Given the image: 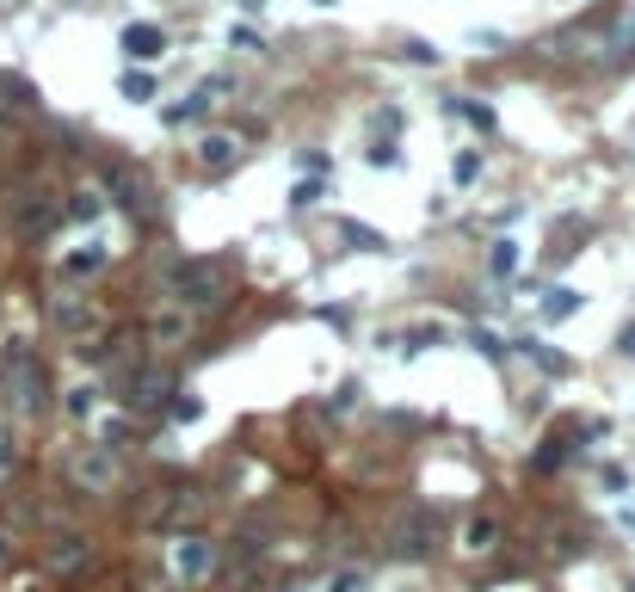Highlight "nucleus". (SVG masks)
I'll return each mask as SVG.
<instances>
[{
	"label": "nucleus",
	"mask_w": 635,
	"mask_h": 592,
	"mask_svg": "<svg viewBox=\"0 0 635 592\" xmlns=\"http://www.w3.org/2000/svg\"><path fill=\"white\" fill-rule=\"evenodd\" d=\"M167 290H173L179 309H216L229 290H235V266L229 259H179L173 278H167Z\"/></svg>",
	"instance_id": "f257e3e1"
},
{
	"label": "nucleus",
	"mask_w": 635,
	"mask_h": 592,
	"mask_svg": "<svg viewBox=\"0 0 635 592\" xmlns=\"http://www.w3.org/2000/svg\"><path fill=\"white\" fill-rule=\"evenodd\" d=\"M198 519H204V493L198 488H161L142 500V524H154V531H185Z\"/></svg>",
	"instance_id": "f03ea898"
},
{
	"label": "nucleus",
	"mask_w": 635,
	"mask_h": 592,
	"mask_svg": "<svg viewBox=\"0 0 635 592\" xmlns=\"http://www.w3.org/2000/svg\"><path fill=\"white\" fill-rule=\"evenodd\" d=\"M432 512L425 506H407V512H395V524H388V537H383V550L395 561H425L432 556Z\"/></svg>",
	"instance_id": "7ed1b4c3"
},
{
	"label": "nucleus",
	"mask_w": 635,
	"mask_h": 592,
	"mask_svg": "<svg viewBox=\"0 0 635 592\" xmlns=\"http://www.w3.org/2000/svg\"><path fill=\"white\" fill-rule=\"evenodd\" d=\"M117 445H80V451L69 456V482L74 488H87V493H111L117 488Z\"/></svg>",
	"instance_id": "20e7f679"
},
{
	"label": "nucleus",
	"mask_w": 635,
	"mask_h": 592,
	"mask_svg": "<svg viewBox=\"0 0 635 592\" xmlns=\"http://www.w3.org/2000/svg\"><path fill=\"white\" fill-rule=\"evenodd\" d=\"M179 389H173V371H161V364H136L130 377H124V401L136 408V414H154V408H167Z\"/></svg>",
	"instance_id": "39448f33"
},
{
	"label": "nucleus",
	"mask_w": 635,
	"mask_h": 592,
	"mask_svg": "<svg viewBox=\"0 0 635 592\" xmlns=\"http://www.w3.org/2000/svg\"><path fill=\"white\" fill-rule=\"evenodd\" d=\"M50 222H56V198H50L43 185L13 192V229H19V235H43Z\"/></svg>",
	"instance_id": "423d86ee"
},
{
	"label": "nucleus",
	"mask_w": 635,
	"mask_h": 592,
	"mask_svg": "<svg viewBox=\"0 0 635 592\" xmlns=\"http://www.w3.org/2000/svg\"><path fill=\"white\" fill-rule=\"evenodd\" d=\"M13 389H19V408L43 414L50 408V383H43V364H32L25 352H13Z\"/></svg>",
	"instance_id": "0eeeda50"
},
{
	"label": "nucleus",
	"mask_w": 635,
	"mask_h": 592,
	"mask_svg": "<svg viewBox=\"0 0 635 592\" xmlns=\"http://www.w3.org/2000/svg\"><path fill=\"white\" fill-rule=\"evenodd\" d=\"M50 321H56L62 334H74V340H87V334L99 327V309H93L87 296H56V303H50Z\"/></svg>",
	"instance_id": "6e6552de"
},
{
	"label": "nucleus",
	"mask_w": 635,
	"mask_h": 592,
	"mask_svg": "<svg viewBox=\"0 0 635 592\" xmlns=\"http://www.w3.org/2000/svg\"><path fill=\"white\" fill-rule=\"evenodd\" d=\"M106 185L117 192V204L130 210V216H142V222L154 216V198H148V185H142V179L130 174V167H106Z\"/></svg>",
	"instance_id": "1a4fd4ad"
},
{
	"label": "nucleus",
	"mask_w": 635,
	"mask_h": 592,
	"mask_svg": "<svg viewBox=\"0 0 635 592\" xmlns=\"http://www.w3.org/2000/svg\"><path fill=\"white\" fill-rule=\"evenodd\" d=\"M173 574H179V580H204V574H210V543L179 531V543H173Z\"/></svg>",
	"instance_id": "9d476101"
},
{
	"label": "nucleus",
	"mask_w": 635,
	"mask_h": 592,
	"mask_svg": "<svg viewBox=\"0 0 635 592\" xmlns=\"http://www.w3.org/2000/svg\"><path fill=\"white\" fill-rule=\"evenodd\" d=\"M161 50H167V32H161V25H148V19L124 25V56H130V62H154Z\"/></svg>",
	"instance_id": "9b49d317"
},
{
	"label": "nucleus",
	"mask_w": 635,
	"mask_h": 592,
	"mask_svg": "<svg viewBox=\"0 0 635 592\" xmlns=\"http://www.w3.org/2000/svg\"><path fill=\"white\" fill-rule=\"evenodd\" d=\"M198 167H204V174H229V167H241V142H235V136H204V142H198Z\"/></svg>",
	"instance_id": "f8f14e48"
},
{
	"label": "nucleus",
	"mask_w": 635,
	"mask_h": 592,
	"mask_svg": "<svg viewBox=\"0 0 635 592\" xmlns=\"http://www.w3.org/2000/svg\"><path fill=\"white\" fill-rule=\"evenodd\" d=\"M148 334H154V346H185V334H191V315L173 303V309L154 315V327H148Z\"/></svg>",
	"instance_id": "ddd939ff"
},
{
	"label": "nucleus",
	"mask_w": 635,
	"mask_h": 592,
	"mask_svg": "<svg viewBox=\"0 0 635 592\" xmlns=\"http://www.w3.org/2000/svg\"><path fill=\"white\" fill-rule=\"evenodd\" d=\"M512 346L525 352V358L537 364V371H543V377H567V358L549 346V340H530V334H525V340H512Z\"/></svg>",
	"instance_id": "4468645a"
},
{
	"label": "nucleus",
	"mask_w": 635,
	"mask_h": 592,
	"mask_svg": "<svg viewBox=\"0 0 635 592\" xmlns=\"http://www.w3.org/2000/svg\"><path fill=\"white\" fill-rule=\"evenodd\" d=\"M99 266H106V247H99V241L74 247L69 259H62V272H69V278H93V272H99Z\"/></svg>",
	"instance_id": "2eb2a0df"
},
{
	"label": "nucleus",
	"mask_w": 635,
	"mask_h": 592,
	"mask_svg": "<svg viewBox=\"0 0 635 592\" xmlns=\"http://www.w3.org/2000/svg\"><path fill=\"white\" fill-rule=\"evenodd\" d=\"M87 561H93V543H80V537H69L62 550H50V568H56V574H74V568H87Z\"/></svg>",
	"instance_id": "dca6fc26"
},
{
	"label": "nucleus",
	"mask_w": 635,
	"mask_h": 592,
	"mask_svg": "<svg viewBox=\"0 0 635 592\" xmlns=\"http://www.w3.org/2000/svg\"><path fill=\"white\" fill-rule=\"evenodd\" d=\"M340 235H346V241H352V253H383V235H377V229H364V222H352V216H346V222H340Z\"/></svg>",
	"instance_id": "f3484780"
},
{
	"label": "nucleus",
	"mask_w": 635,
	"mask_h": 592,
	"mask_svg": "<svg viewBox=\"0 0 635 592\" xmlns=\"http://www.w3.org/2000/svg\"><path fill=\"white\" fill-rule=\"evenodd\" d=\"M574 309H580V290H567V284H562V290H549V296H543V321H567Z\"/></svg>",
	"instance_id": "a211bd4d"
},
{
	"label": "nucleus",
	"mask_w": 635,
	"mask_h": 592,
	"mask_svg": "<svg viewBox=\"0 0 635 592\" xmlns=\"http://www.w3.org/2000/svg\"><path fill=\"white\" fill-rule=\"evenodd\" d=\"M117 93H124V99H130V105H142V99H154V74H142V69H130V74H124V80H117Z\"/></svg>",
	"instance_id": "6ab92c4d"
},
{
	"label": "nucleus",
	"mask_w": 635,
	"mask_h": 592,
	"mask_svg": "<svg viewBox=\"0 0 635 592\" xmlns=\"http://www.w3.org/2000/svg\"><path fill=\"white\" fill-rule=\"evenodd\" d=\"M562 456H567V438H549L543 451L530 456V469H537V475H556V469H562Z\"/></svg>",
	"instance_id": "aec40b11"
},
{
	"label": "nucleus",
	"mask_w": 635,
	"mask_h": 592,
	"mask_svg": "<svg viewBox=\"0 0 635 592\" xmlns=\"http://www.w3.org/2000/svg\"><path fill=\"white\" fill-rule=\"evenodd\" d=\"M469 346L481 352V358H488V364H500V358H506V340H500L494 327H475V334H469Z\"/></svg>",
	"instance_id": "412c9836"
},
{
	"label": "nucleus",
	"mask_w": 635,
	"mask_h": 592,
	"mask_svg": "<svg viewBox=\"0 0 635 592\" xmlns=\"http://www.w3.org/2000/svg\"><path fill=\"white\" fill-rule=\"evenodd\" d=\"M451 111H462V117H469L475 130H494V105H481V99H457Z\"/></svg>",
	"instance_id": "4be33fe9"
},
{
	"label": "nucleus",
	"mask_w": 635,
	"mask_h": 592,
	"mask_svg": "<svg viewBox=\"0 0 635 592\" xmlns=\"http://www.w3.org/2000/svg\"><path fill=\"white\" fill-rule=\"evenodd\" d=\"M500 543V524L494 519H475L469 524V550H475V556H481V550H494Z\"/></svg>",
	"instance_id": "5701e85b"
},
{
	"label": "nucleus",
	"mask_w": 635,
	"mask_h": 592,
	"mask_svg": "<svg viewBox=\"0 0 635 592\" xmlns=\"http://www.w3.org/2000/svg\"><path fill=\"white\" fill-rule=\"evenodd\" d=\"M229 50H247L253 56V50H266V37L253 32V25H229Z\"/></svg>",
	"instance_id": "b1692460"
},
{
	"label": "nucleus",
	"mask_w": 635,
	"mask_h": 592,
	"mask_svg": "<svg viewBox=\"0 0 635 592\" xmlns=\"http://www.w3.org/2000/svg\"><path fill=\"white\" fill-rule=\"evenodd\" d=\"M93 408H99V389H69V414L74 419H87Z\"/></svg>",
	"instance_id": "393cba45"
},
{
	"label": "nucleus",
	"mask_w": 635,
	"mask_h": 592,
	"mask_svg": "<svg viewBox=\"0 0 635 592\" xmlns=\"http://www.w3.org/2000/svg\"><path fill=\"white\" fill-rule=\"evenodd\" d=\"M451 174H457V185H475V174H481V155H475V148H462Z\"/></svg>",
	"instance_id": "a878e982"
},
{
	"label": "nucleus",
	"mask_w": 635,
	"mask_h": 592,
	"mask_svg": "<svg viewBox=\"0 0 635 592\" xmlns=\"http://www.w3.org/2000/svg\"><path fill=\"white\" fill-rule=\"evenodd\" d=\"M321 204V179H303L296 192H290V210H315Z\"/></svg>",
	"instance_id": "bb28decb"
},
{
	"label": "nucleus",
	"mask_w": 635,
	"mask_h": 592,
	"mask_svg": "<svg viewBox=\"0 0 635 592\" xmlns=\"http://www.w3.org/2000/svg\"><path fill=\"white\" fill-rule=\"evenodd\" d=\"M488 266H494L500 278H506V272L518 266V241H494V259H488Z\"/></svg>",
	"instance_id": "cd10ccee"
},
{
	"label": "nucleus",
	"mask_w": 635,
	"mask_h": 592,
	"mask_svg": "<svg viewBox=\"0 0 635 592\" xmlns=\"http://www.w3.org/2000/svg\"><path fill=\"white\" fill-rule=\"evenodd\" d=\"M69 216H74V222H93V216H99V198H93V192H74Z\"/></svg>",
	"instance_id": "c85d7f7f"
},
{
	"label": "nucleus",
	"mask_w": 635,
	"mask_h": 592,
	"mask_svg": "<svg viewBox=\"0 0 635 592\" xmlns=\"http://www.w3.org/2000/svg\"><path fill=\"white\" fill-rule=\"evenodd\" d=\"M401 56H407V62H438V50H432L425 37H407V43H401Z\"/></svg>",
	"instance_id": "c756f323"
},
{
	"label": "nucleus",
	"mask_w": 635,
	"mask_h": 592,
	"mask_svg": "<svg viewBox=\"0 0 635 592\" xmlns=\"http://www.w3.org/2000/svg\"><path fill=\"white\" fill-rule=\"evenodd\" d=\"M438 340H444V327H438V321H432V327H414V334H407V352H420V346H438Z\"/></svg>",
	"instance_id": "7c9ffc66"
},
{
	"label": "nucleus",
	"mask_w": 635,
	"mask_h": 592,
	"mask_svg": "<svg viewBox=\"0 0 635 592\" xmlns=\"http://www.w3.org/2000/svg\"><path fill=\"white\" fill-rule=\"evenodd\" d=\"M167 408H173V419H198V414H204V401H198V395H173Z\"/></svg>",
	"instance_id": "2f4dec72"
},
{
	"label": "nucleus",
	"mask_w": 635,
	"mask_h": 592,
	"mask_svg": "<svg viewBox=\"0 0 635 592\" xmlns=\"http://www.w3.org/2000/svg\"><path fill=\"white\" fill-rule=\"evenodd\" d=\"M370 167H401V148H395V142H377V148H370Z\"/></svg>",
	"instance_id": "473e14b6"
},
{
	"label": "nucleus",
	"mask_w": 635,
	"mask_h": 592,
	"mask_svg": "<svg viewBox=\"0 0 635 592\" xmlns=\"http://www.w3.org/2000/svg\"><path fill=\"white\" fill-rule=\"evenodd\" d=\"M333 592H358V574H340V580H333Z\"/></svg>",
	"instance_id": "72a5a7b5"
},
{
	"label": "nucleus",
	"mask_w": 635,
	"mask_h": 592,
	"mask_svg": "<svg viewBox=\"0 0 635 592\" xmlns=\"http://www.w3.org/2000/svg\"><path fill=\"white\" fill-rule=\"evenodd\" d=\"M623 43H630V50H635V19H630V32H623Z\"/></svg>",
	"instance_id": "f704fd0d"
},
{
	"label": "nucleus",
	"mask_w": 635,
	"mask_h": 592,
	"mask_svg": "<svg viewBox=\"0 0 635 592\" xmlns=\"http://www.w3.org/2000/svg\"><path fill=\"white\" fill-rule=\"evenodd\" d=\"M0 556H6V537H0Z\"/></svg>",
	"instance_id": "c9c22d12"
},
{
	"label": "nucleus",
	"mask_w": 635,
	"mask_h": 592,
	"mask_svg": "<svg viewBox=\"0 0 635 592\" xmlns=\"http://www.w3.org/2000/svg\"><path fill=\"white\" fill-rule=\"evenodd\" d=\"M315 6H333V0H315Z\"/></svg>",
	"instance_id": "e433bc0d"
}]
</instances>
